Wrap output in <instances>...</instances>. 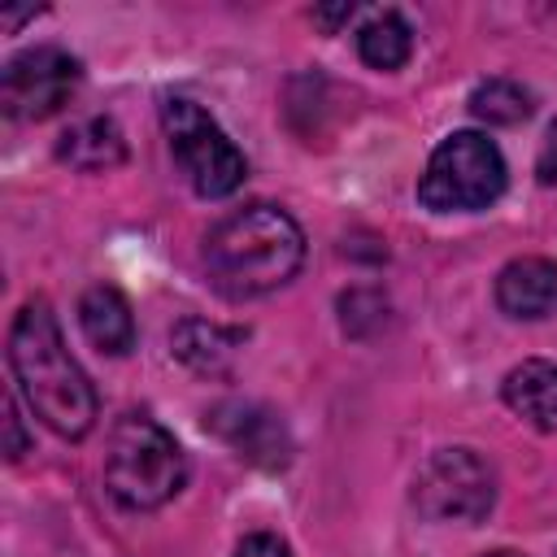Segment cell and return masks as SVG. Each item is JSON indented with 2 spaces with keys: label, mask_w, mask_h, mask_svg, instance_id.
I'll use <instances>...</instances> for the list:
<instances>
[{
  "label": "cell",
  "mask_w": 557,
  "mask_h": 557,
  "mask_svg": "<svg viewBox=\"0 0 557 557\" xmlns=\"http://www.w3.org/2000/svg\"><path fill=\"white\" fill-rule=\"evenodd\" d=\"M483 557H522V553H513V548H496V553H483Z\"/></svg>",
  "instance_id": "d6986e66"
},
{
  "label": "cell",
  "mask_w": 557,
  "mask_h": 557,
  "mask_svg": "<svg viewBox=\"0 0 557 557\" xmlns=\"http://www.w3.org/2000/svg\"><path fill=\"white\" fill-rule=\"evenodd\" d=\"M357 52L370 70H400L413 52V30L396 9H379L357 30Z\"/></svg>",
  "instance_id": "5bb4252c"
},
{
  "label": "cell",
  "mask_w": 557,
  "mask_h": 557,
  "mask_svg": "<svg viewBox=\"0 0 557 557\" xmlns=\"http://www.w3.org/2000/svg\"><path fill=\"white\" fill-rule=\"evenodd\" d=\"M235 557H292V548L278 535H270V531H252V535L239 540Z\"/></svg>",
  "instance_id": "2e32d148"
},
{
  "label": "cell",
  "mask_w": 557,
  "mask_h": 557,
  "mask_svg": "<svg viewBox=\"0 0 557 557\" xmlns=\"http://www.w3.org/2000/svg\"><path fill=\"white\" fill-rule=\"evenodd\" d=\"M413 505L431 522H479L496 505V470L474 448H440L413 474Z\"/></svg>",
  "instance_id": "8992f818"
},
{
  "label": "cell",
  "mask_w": 557,
  "mask_h": 557,
  "mask_svg": "<svg viewBox=\"0 0 557 557\" xmlns=\"http://www.w3.org/2000/svg\"><path fill=\"white\" fill-rule=\"evenodd\" d=\"M300 261H305V235L296 218L265 200L226 213L205 235L209 283L231 300H252L292 283Z\"/></svg>",
  "instance_id": "7a4b0ae2"
},
{
  "label": "cell",
  "mask_w": 557,
  "mask_h": 557,
  "mask_svg": "<svg viewBox=\"0 0 557 557\" xmlns=\"http://www.w3.org/2000/svg\"><path fill=\"white\" fill-rule=\"evenodd\" d=\"M239 331H226V326H218V322H200V318H187V322H178L174 326V352L191 366V370H200V374H222L226 370V361L235 357V348H239Z\"/></svg>",
  "instance_id": "4fadbf2b"
},
{
  "label": "cell",
  "mask_w": 557,
  "mask_h": 557,
  "mask_svg": "<svg viewBox=\"0 0 557 557\" xmlns=\"http://www.w3.org/2000/svg\"><path fill=\"white\" fill-rule=\"evenodd\" d=\"M187 483L178 440L148 413H126L104 453V487L122 509H161Z\"/></svg>",
  "instance_id": "3957f363"
},
{
  "label": "cell",
  "mask_w": 557,
  "mask_h": 557,
  "mask_svg": "<svg viewBox=\"0 0 557 557\" xmlns=\"http://www.w3.org/2000/svg\"><path fill=\"white\" fill-rule=\"evenodd\" d=\"M4 426H9V457L17 461L22 453H26V440H22V426H17V409L9 405V418H4Z\"/></svg>",
  "instance_id": "e0dca14e"
},
{
  "label": "cell",
  "mask_w": 557,
  "mask_h": 557,
  "mask_svg": "<svg viewBox=\"0 0 557 557\" xmlns=\"http://www.w3.org/2000/svg\"><path fill=\"white\" fill-rule=\"evenodd\" d=\"M352 17V4H335V9H313V22L322 26H335V22H348Z\"/></svg>",
  "instance_id": "ac0fdd59"
},
{
  "label": "cell",
  "mask_w": 557,
  "mask_h": 557,
  "mask_svg": "<svg viewBox=\"0 0 557 557\" xmlns=\"http://www.w3.org/2000/svg\"><path fill=\"white\" fill-rule=\"evenodd\" d=\"M161 126H165L170 152H174L178 170L187 174V183L196 187V196L218 200L244 183V174H248L244 152L231 144V135L196 100L170 96L161 104Z\"/></svg>",
  "instance_id": "5b68a950"
},
{
  "label": "cell",
  "mask_w": 557,
  "mask_h": 557,
  "mask_svg": "<svg viewBox=\"0 0 557 557\" xmlns=\"http://www.w3.org/2000/svg\"><path fill=\"white\" fill-rule=\"evenodd\" d=\"M209 426L248 461L257 466H283L287 461V431L278 422V413L261 409V405H248V400H231V405H218L209 413Z\"/></svg>",
  "instance_id": "ba28073f"
},
{
  "label": "cell",
  "mask_w": 557,
  "mask_h": 557,
  "mask_svg": "<svg viewBox=\"0 0 557 557\" xmlns=\"http://www.w3.org/2000/svg\"><path fill=\"white\" fill-rule=\"evenodd\" d=\"M78 326L109 357H122V352L135 348V313H131L126 296L117 287H109V283H96V287L83 292V300H78Z\"/></svg>",
  "instance_id": "30bf717a"
},
{
  "label": "cell",
  "mask_w": 557,
  "mask_h": 557,
  "mask_svg": "<svg viewBox=\"0 0 557 557\" xmlns=\"http://www.w3.org/2000/svg\"><path fill=\"white\" fill-rule=\"evenodd\" d=\"M78 87V61L61 48H26L0 74V104L17 122H39L57 113Z\"/></svg>",
  "instance_id": "52a82bcc"
},
{
  "label": "cell",
  "mask_w": 557,
  "mask_h": 557,
  "mask_svg": "<svg viewBox=\"0 0 557 557\" xmlns=\"http://www.w3.org/2000/svg\"><path fill=\"white\" fill-rule=\"evenodd\" d=\"M470 113L479 122H492V126H513V122L531 117V91L513 78H487V83L474 87Z\"/></svg>",
  "instance_id": "9a60e30c"
},
{
  "label": "cell",
  "mask_w": 557,
  "mask_h": 557,
  "mask_svg": "<svg viewBox=\"0 0 557 557\" xmlns=\"http://www.w3.org/2000/svg\"><path fill=\"white\" fill-rule=\"evenodd\" d=\"M505 157L483 131H453L426 161L418 178V200L431 213H474L500 200L505 191Z\"/></svg>",
  "instance_id": "277c9868"
},
{
  "label": "cell",
  "mask_w": 557,
  "mask_h": 557,
  "mask_svg": "<svg viewBox=\"0 0 557 557\" xmlns=\"http://www.w3.org/2000/svg\"><path fill=\"white\" fill-rule=\"evenodd\" d=\"M57 157L70 161L74 170L96 174V170H113V165H122L126 144H122V131H117L109 117H87V122H78V126H70V131L61 135Z\"/></svg>",
  "instance_id": "7c38bea8"
},
{
  "label": "cell",
  "mask_w": 557,
  "mask_h": 557,
  "mask_svg": "<svg viewBox=\"0 0 557 557\" xmlns=\"http://www.w3.org/2000/svg\"><path fill=\"white\" fill-rule=\"evenodd\" d=\"M9 366L26 405L48 431L83 440L96 426V387L65 348V335L48 300H26L17 309L9 326Z\"/></svg>",
  "instance_id": "6da1fadb"
},
{
  "label": "cell",
  "mask_w": 557,
  "mask_h": 557,
  "mask_svg": "<svg viewBox=\"0 0 557 557\" xmlns=\"http://www.w3.org/2000/svg\"><path fill=\"white\" fill-rule=\"evenodd\" d=\"M496 305L509 318H548L557 309V261L518 257L496 274Z\"/></svg>",
  "instance_id": "9c48e42d"
},
{
  "label": "cell",
  "mask_w": 557,
  "mask_h": 557,
  "mask_svg": "<svg viewBox=\"0 0 557 557\" xmlns=\"http://www.w3.org/2000/svg\"><path fill=\"white\" fill-rule=\"evenodd\" d=\"M505 405L535 431H557V361H522L500 383Z\"/></svg>",
  "instance_id": "8fae6325"
}]
</instances>
